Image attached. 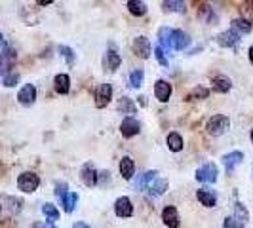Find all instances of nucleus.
Returning <instances> with one entry per match:
<instances>
[{
	"label": "nucleus",
	"instance_id": "1",
	"mask_svg": "<svg viewBox=\"0 0 253 228\" xmlns=\"http://www.w3.org/2000/svg\"><path fill=\"white\" fill-rule=\"evenodd\" d=\"M228 127H230V120H228V116H225V114H215V116H211V118L208 120V124H206V131H208L210 135H213V137H219V135L227 133Z\"/></svg>",
	"mask_w": 253,
	"mask_h": 228
},
{
	"label": "nucleus",
	"instance_id": "2",
	"mask_svg": "<svg viewBox=\"0 0 253 228\" xmlns=\"http://www.w3.org/2000/svg\"><path fill=\"white\" fill-rule=\"evenodd\" d=\"M196 181H200V183H215L217 177H219V169H217V165L213 162H206L202 164L198 169H196Z\"/></svg>",
	"mask_w": 253,
	"mask_h": 228
},
{
	"label": "nucleus",
	"instance_id": "3",
	"mask_svg": "<svg viewBox=\"0 0 253 228\" xmlns=\"http://www.w3.org/2000/svg\"><path fill=\"white\" fill-rule=\"evenodd\" d=\"M38 185H40V177H38L37 173H33V171H25V173H21L17 177V189L21 190V192H25V194L35 192L38 189Z\"/></svg>",
	"mask_w": 253,
	"mask_h": 228
},
{
	"label": "nucleus",
	"instance_id": "4",
	"mask_svg": "<svg viewBox=\"0 0 253 228\" xmlns=\"http://www.w3.org/2000/svg\"><path fill=\"white\" fill-rule=\"evenodd\" d=\"M113 99V86L111 84H101L95 89V107L97 109H105Z\"/></svg>",
	"mask_w": 253,
	"mask_h": 228
},
{
	"label": "nucleus",
	"instance_id": "5",
	"mask_svg": "<svg viewBox=\"0 0 253 228\" xmlns=\"http://www.w3.org/2000/svg\"><path fill=\"white\" fill-rule=\"evenodd\" d=\"M139 131H141V124L135 120V118H131V116L124 118V122L120 124V133H122V137H124V139H131V137H135Z\"/></svg>",
	"mask_w": 253,
	"mask_h": 228
},
{
	"label": "nucleus",
	"instance_id": "6",
	"mask_svg": "<svg viewBox=\"0 0 253 228\" xmlns=\"http://www.w3.org/2000/svg\"><path fill=\"white\" fill-rule=\"evenodd\" d=\"M17 61V53L13 48L10 46H4V51H2V57H0V73H8L12 71V67Z\"/></svg>",
	"mask_w": 253,
	"mask_h": 228
},
{
	"label": "nucleus",
	"instance_id": "7",
	"mask_svg": "<svg viewBox=\"0 0 253 228\" xmlns=\"http://www.w3.org/2000/svg\"><path fill=\"white\" fill-rule=\"evenodd\" d=\"M162 221H164V225L168 228H179V225H181V217H179L177 207H173V205L164 207V209H162Z\"/></svg>",
	"mask_w": 253,
	"mask_h": 228
},
{
	"label": "nucleus",
	"instance_id": "8",
	"mask_svg": "<svg viewBox=\"0 0 253 228\" xmlns=\"http://www.w3.org/2000/svg\"><path fill=\"white\" fill-rule=\"evenodd\" d=\"M131 48L135 51V55L141 57V59H149L151 57V42H149L147 37H137L133 40Z\"/></svg>",
	"mask_w": 253,
	"mask_h": 228
},
{
	"label": "nucleus",
	"instance_id": "9",
	"mask_svg": "<svg viewBox=\"0 0 253 228\" xmlns=\"http://www.w3.org/2000/svg\"><path fill=\"white\" fill-rule=\"evenodd\" d=\"M242 160H244V152L242 151H232L228 152V154H225L223 156V165H225L227 173H232L234 167H238L242 164Z\"/></svg>",
	"mask_w": 253,
	"mask_h": 228
},
{
	"label": "nucleus",
	"instance_id": "10",
	"mask_svg": "<svg viewBox=\"0 0 253 228\" xmlns=\"http://www.w3.org/2000/svg\"><path fill=\"white\" fill-rule=\"evenodd\" d=\"M35 99H37V88L33 84H25L17 93V101L25 105V107H31L35 103Z\"/></svg>",
	"mask_w": 253,
	"mask_h": 228
},
{
	"label": "nucleus",
	"instance_id": "11",
	"mask_svg": "<svg viewBox=\"0 0 253 228\" xmlns=\"http://www.w3.org/2000/svg\"><path fill=\"white\" fill-rule=\"evenodd\" d=\"M97 171H95V167L93 164H86L82 165V169H80V181L86 185V187H95L97 185Z\"/></svg>",
	"mask_w": 253,
	"mask_h": 228
},
{
	"label": "nucleus",
	"instance_id": "12",
	"mask_svg": "<svg viewBox=\"0 0 253 228\" xmlns=\"http://www.w3.org/2000/svg\"><path fill=\"white\" fill-rule=\"evenodd\" d=\"M190 44V37L185 31H171V50H185Z\"/></svg>",
	"mask_w": 253,
	"mask_h": 228
},
{
	"label": "nucleus",
	"instance_id": "13",
	"mask_svg": "<svg viewBox=\"0 0 253 228\" xmlns=\"http://www.w3.org/2000/svg\"><path fill=\"white\" fill-rule=\"evenodd\" d=\"M114 213L118 217H131L133 215V203L129 198L126 196H122V198H118L116 203H114Z\"/></svg>",
	"mask_w": 253,
	"mask_h": 228
},
{
	"label": "nucleus",
	"instance_id": "14",
	"mask_svg": "<svg viewBox=\"0 0 253 228\" xmlns=\"http://www.w3.org/2000/svg\"><path fill=\"white\" fill-rule=\"evenodd\" d=\"M196 198H198V202L202 203V205H206V207H215V205H217L215 190L198 189V190H196Z\"/></svg>",
	"mask_w": 253,
	"mask_h": 228
},
{
	"label": "nucleus",
	"instance_id": "15",
	"mask_svg": "<svg viewBox=\"0 0 253 228\" xmlns=\"http://www.w3.org/2000/svg\"><path fill=\"white\" fill-rule=\"evenodd\" d=\"M217 42H219V46H223V48H236V46L240 44V37H238L234 31H225V33H221V35L217 37Z\"/></svg>",
	"mask_w": 253,
	"mask_h": 228
},
{
	"label": "nucleus",
	"instance_id": "16",
	"mask_svg": "<svg viewBox=\"0 0 253 228\" xmlns=\"http://www.w3.org/2000/svg\"><path fill=\"white\" fill-rule=\"evenodd\" d=\"M154 95H156V99L160 103L169 101V97H171V86L166 80H158L154 84Z\"/></svg>",
	"mask_w": 253,
	"mask_h": 228
},
{
	"label": "nucleus",
	"instance_id": "17",
	"mask_svg": "<svg viewBox=\"0 0 253 228\" xmlns=\"http://www.w3.org/2000/svg\"><path fill=\"white\" fill-rule=\"evenodd\" d=\"M122 63V59H120V55H118V51L114 50H109L105 53V57H103V65H105V69L109 71V73H114L118 67Z\"/></svg>",
	"mask_w": 253,
	"mask_h": 228
},
{
	"label": "nucleus",
	"instance_id": "18",
	"mask_svg": "<svg viewBox=\"0 0 253 228\" xmlns=\"http://www.w3.org/2000/svg\"><path fill=\"white\" fill-rule=\"evenodd\" d=\"M211 84H213V89H215L217 93H227L228 89L232 88V82H230V78L225 75H213L211 78Z\"/></svg>",
	"mask_w": 253,
	"mask_h": 228
},
{
	"label": "nucleus",
	"instance_id": "19",
	"mask_svg": "<svg viewBox=\"0 0 253 228\" xmlns=\"http://www.w3.org/2000/svg\"><path fill=\"white\" fill-rule=\"evenodd\" d=\"M120 175L126 179V181L135 177V164H133V160L129 156H124L120 160Z\"/></svg>",
	"mask_w": 253,
	"mask_h": 228
},
{
	"label": "nucleus",
	"instance_id": "20",
	"mask_svg": "<svg viewBox=\"0 0 253 228\" xmlns=\"http://www.w3.org/2000/svg\"><path fill=\"white\" fill-rule=\"evenodd\" d=\"M53 88H55L57 93L67 95V93H69V89H71V78H69V75L61 73V75L55 76V80H53Z\"/></svg>",
	"mask_w": 253,
	"mask_h": 228
},
{
	"label": "nucleus",
	"instance_id": "21",
	"mask_svg": "<svg viewBox=\"0 0 253 228\" xmlns=\"http://www.w3.org/2000/svg\"><path fill=\"white\" fill-rule=\"evenodd\" d=\"M166 190H168V181H166V179L156 177L151 185H149L147 192H149V194H152V196H162Z\"/></svg>",
	"mask_w": 253,
	"mask_h": 228
},
{
	"label": "nucleus",
	"instance_id": "22",
	"mask_svg": "<svg viewBox=\"0 0 253 228\" xmlns=\"http://www.w3.org/2000/svg\"><path fill=\"white\" fill-rule=\"evenodd\" d=\"M253 29V23H250V21H246L244 17H238V19H232V29L230 31H234L238 37L240 35H248L250 31Z\"/></svg>",
	"mask_w": 253,
	"mask_h": 228
},
{
	"label": "nucleus",
	"instance_id": "23",
	"mask_svg": "<svg viewBox=\"0 0 253 228\" xmlns=\"http://www.w3.org/2000/svg\"><path fill=\"white\" fill-rule=\"evenodd\" d=\"M156 177H158V171H154V169H151V171H145V173H143V175L135 181V187H137V190H147V189H149V185H151Z\"/></svg>",
	"mask_w": 253,
	"mask_h": 228
},
{
	"label": "nucleus",
	"instance_id": "24",
	"mask_svg": "<svg viewBox=\"0 0 253 228\" xmlns=\"http://www.w3.org/2000/svg\"><path fill=\"white\" fill-rule=\"evenodd\" d=\"M166 143H168V149H169L171 152H181V151H183V147H185L183 137L179 135L177 131L169 133V135H168V139H166Z\"/></svg>",
	"mask_w": 253,
	"mask_h": 228
},
{
	"label": "nucleus",
	"instance_id": "25",
	"mask_svg": "<svg viewBox=\"0 0 253 228\" xmlns=\"http://www.w3.org/2000/svg\"><path fill=\"white\" fill-rule=\"evenodd\" d=\"M158 40H160V48L164 51L171 50V29L169 27H162L158 31Z\"/></svg>",
	"mask_w": 253,
	"mask_h": 228
},
{
	"label": "nucleus",
	"instance_id": "26",
	"mask_svg": "<svg viewBox=\"0 0 253 228\" xmlns=\"http://www.w3.org/2000/svg\"><path fill=\"white\" fill-rule=\"evenodd\" d=\"M116 109H118L122 114H135L137 105L131 101L129 97H120V101H118V105H116Z\"/></svg>",
	"mask_w": 253,
	"mask_h": 228
},
{
	"label": "nucleus",
	"instance_id": "27",
	"mask_svg": "<svg viewBox=\"0 0 253 228\" xmlns=\"http://www.w3.org/2000/svg\"><path fill=\"white\" fill-rule=\"evenodd\" d=\"M127 10L133 13V15H137V17H141V15H145L147 13V4L145 2H141V0H129L127 2Z\"/></svg>",
	"mask_w": 253,
	"mask_h": 228
},
{
	"label": "nucleus",
	"instance_id": "28",
	"mask_svg": "<svg viewBox=\"0 0 253 228\" xmlns=\"http://www.w3.org/2000/svg\"><path fill=\"white\" fill-rule=\"evenodd\" d=\"M143 78H145V71L143 69H135L131 75H129V88L139 89L143 84Z\"/></svg>",
	"mask_w": 253,
	"mask_h": 228
},
{
	"label": "nucleus",
	"instance_id": "29",
	"mask_svg": "<svg viewBox=\"0 0 253 228\" xmlns=\"http://www.w3.org/2000/svg\"><path fill=\"white\" fill-rule=\"evenodd\" d=\"M248 219H250V217H248V211H246L244 203L238 202L236 205H234V221H236V223H240L242 227H244V225L248 223Z\"/></svg>",
	"mask_w": 253,
	"mask_h": 228
},
{
	"label": "nucleus",
	"instance_id": "30",
	"mask_svg": "<svg viewBox=\"0 0 253 228\" xmlns=\"http://www.w3.org/2000/svg\"><path fill=\"white\" fill-rule=\"evenodd\" d=\"M76 202H78V196H76L75 192H71V190H69V194L65 196L61 203H63V207H65V211H67V213H73V211H75V207H76Z\"/></svg>",
	"mask_w": 253,
	"mask_h": 228
},
{
	"label": "nucleus",
	"instance_id": "31",
	"mask_svg": "<svg viewBox=\"0 0 253 228\" xmlns=\"http://www.w3.org/2000/svg\"><path fill=\"white\" fill-rule=\"evenodd\" d=\"M162 8H164L166 12H179V13H183L185 12V2H171V0H166V2H162Z\"/></svg>",
	"mask_w": 253,
	"mask_h": 228
},
{
	"label": "nucleus",
	"instance_id": "32",
	"mask_svg": "<svg viewBox=\"0 0 253 228\" xmlns=\"http://www.w3.org/2000/svg\"><path fill=\"white\" fill-rule=\"evenodd\" d=\"M198 17H200L202 21H206V23H213V21L217 19L211 6H202V8H200V12H198Z\"/></svg>",
	"mask_w": 253,
	"mask_h": 228
},
{
	"label": "nucleus",
	"instance_id": "33",
	"mask_svg": "<svg viewBox=\"0 0 253 228\" xmlns=\"http://www.w3.org/2000/svg\"><path fill=\"white\" fill-rule=\"evenodd\" d=\"M42 213L48 217L50 223H53V221L59 219V211H57V207H55L53 203H44V205H42Z\"/></svg>",
	"mask_w": 253,
	"mask_h": 228
},
{
	"label": "nucleus",
	"instance_id": "34",
	"mask_svg": "<svg viewBox=\"0 0 253 228\" xmlns=\"http://www.w3.org/2000/svg\"><path fill=\"white\" fill-rule=\"evenodd\" d=\"M208 95H210V89L198 86V88L192 89L189 93V101H192V99H208Z\"/></svg>",
	"mask_w": 253,
	"mask_h": 228
},
{
	"label": "nucleus",
	"instance_id": "35",
	"mask_svg": "<svg viewBox=\"0 0 253 228\" xmlns=\"http://www.w3.org/2000/svg\"><path fill=\"white\" fill-rule=\"evenodd\" d=\"M59 51H61V55H63L65 63H67V65H75V51L71 50L69 46H61V48H59Z\"/></svg>",
	"mask_w": 253,
	"mask_h": 228
},
{
	"label": "nucleus",
	"instance_id": "36",
	"mask_svg": "<svg viewBox=\"0 0 253 228\" xmlns=\"http://www.w3.org/2000/svg\"><path fill=\"white\" fill-rule=\"evenodd\" d=\"M53 192H55V196L59 198V202H63V198L67 196V194H69V187H67L65 183H57Z\"/></svg>",
	"mask_w": 253,
	"mask_h": 228
},
{
	"label": "nucleus",
	"instance_id": "37",
	"mask_svg": "<svg viewBox=\"0 0 253 228\" xmlns=\"http://www.w3.org/2000/svg\"><path fill=\"white\" fill-rule=\"evenodd\" d=\"M17 82H19V75L17 73H10V75H6V78H4V86H8V88H13Z\"/></svg>",
	"mask_w": 253,
	"mask_h": 228
},
{
	"label": "nucleus",
	"instance_id": "38",
	"mask_svg": "<svg viewBox=\"0 0 253 228\" xmlns=\"http://www.w3.org/2000/svg\"><path fill=\"white\" fill-rule=\"evenodd\" d=\"M154 53H156V59H158V63L162 65V67H168V59H166V51L162 50V48H160V46H158V48H156V50H154Z\"/></svg>",
	"mask_w": 253,
	"mask_h": 228
},
{
	"label": "nucleus",
	"instance_id": "39",
	"mask_svg": "<svg viewBox=\"0 0 253 228\" xmlns=\"http://www.w3.org/2000/svg\"><path fill=\"white\" fill-rule=\"evenodd\" d=\"M223 228H244V227H242L240 223L234 221V217H227L225 223H223Z\"/></svg>",
	"mask_w": 253,
	"mask_h": 228
},
{
	"label": "nucleus",
	"instance_id": "40",
	"mask_svg": "<svg viewBox=\"0 0 253 228\" xmlns=\"http://www.w3.org/2000/svg\"><path fill=\"white\" fill-rule=\"evenodd\" d=\"M8 203H12V207H10V209H12L13 213H19V211H21V202H19V200H15V198H8Z\"/></svg>",
	"mask_w": 253,
	"mask_h": 228
},
{
	"label": "nucleus",
	"instance_id": "41",
	"mask_svg": "<svg viewBox=\"0 0 253 228\" xmlns=\"http://www.w3.org/2000/svg\"><path fill=\"white\" fill-rule=\"evenodd\" d=\"M73 228H91L89 225H86V223H75V227Z\"/></svg>",
	"mask_w": 253,
	"mask_h": 228
},
{
	"label": "nucleus",
	"instance_id": "42",
	"mask_svg": "<svg viewBox=\"0 0 253 228\" xmlns=\"http://www.w3.org/2000/svg\"><path fill=\"white\" fill-rule=\"evenodd\" d=\"M37 4H38V6H50L51 0H38Z\"/></svg>",
	"mask_w": 253,
	"mask_h": 228
},
{
	"label": "nucleus",
	"instance_id": "43",
	"mask_svg": "<svg viewBox=\"0 0 253 228\" xmlns=\"http://www.w3.org/2000/svg\"><path fill=\"white\" fill-rule=\"evenodd\" d=\"M248 57H250V63L253 65V46L250 48V51H248Z\"/></svg>",
	"mask_w": 253,
	"mask_h": 228
},
{
	"label": "nucleus",
	"instance_id": "44",
	"mask_svg": "<svg viewBox=\"0 0 253 228\" xmlns=\"http://www.w3.org/2000/svg\"><path fill=\"white\" fill-rule=\"evenodd\" d=\"M4 46V37H2V33H0V48Z\"/></svg>",
	"mask_w": 253,
	"mask_h": 228
},
{
	"label": "nucleus",
	"instance_id": "45",
	"mask_svg": "<svg viewBox=\"0 0 253 228\" xmlns=\"http://www.w3.org/2000/svg\"><path fill=\"white\" fill-rule=\"evenodd\" d=\"M33 228H44V227H42L40 223H37V225H33Z\"/></svg>",
	"mask_w": 253,
	"mask_h": 228
},
{
	"label": "nucleus",
	"instance_id": "46",
	"mask_svg": "<svg viewBox=\"0 0 253 228\" xmlns=\"http://www.w3.org/2000/svg\"><path fill=\"white\" fill-rule=\"evenodd\" d=\"M250 137H252V143H253V127H252V131H250Z\"/></svg>",
	"mask_w": 253,
	"mask_h": 228
},
{
	"label": "nucleus",
	"instance_id": "47",
	"mask_svg": "<svg viewBox=\"0 0 253 228\" xmlns=\"http://www.w3.org/2000/svg\"><path fill=\"white\" fill-rule=\"evenodd\" d=\"M0 211H2V205H0Z\"/></svg>",
	"mask_w": 253,
	"mask_h": 228
},
{
	"label": "nucleus",
	"instance_id": "48",
	"mask_svg": "<svg viewBox=\"0 0 253 228\" xmlns=\"http://www.w3.org/2000/svg\"><path fill=\"white\" fill-rule=\"evenodd\" d=\"M50 228H55V227H50Z\"/></svg>",
	"mask_w": 253,
	"mask_h": 228
},
{
	"label": "nucleus",
	"instance_id": "49",
	"mask_svg": "<svg viewBox=\"0 0 253 228\" xmlns=\"http://www.w3.org/2000/svg\"><path fill=\"white\" fill-rule=\"evenodd\" d=\"M252 171H253V167H252Z\"/></svg>",
	"mask_w": 253,
	"mask_h": 228
}]
</instances>
